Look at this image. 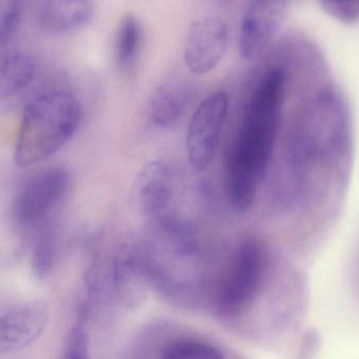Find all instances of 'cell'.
I'll use <instances>...</instances> for the list:
<instances>
[{
  "instance_id": "obj_18",
  "label": "cell",
  "mask_w": 359,
  "mask_h": 359,
  "mask_svg": "<svg viewBox=\"0 0 359 359\" xmlns=\"http://www.w3.org/2000/svg\"><path fill=\"white\" fill-rule=\"evenodd\" d=\"M327 14L339 19L341 22H355L359 19V1H331L325 0L320 2Z\"/></svg>"
},
{
  "instance_id": "obj_16",
  "label": "cell",
  "mask_w": 359,
  "mask_h": 359,
  "mask_svg": "<svg viewBox=\"0 0 359 359\" xmlns=\"http://www.w3.org/2000/svg\"><path fill=\"white\" fill-rule=\"evenodd\" d=\"M162 359H225L212 346L194 341L172 344L164 351Z\"/></svg>"
},
{
  "instance_id": "obj_15",
  "label": "cell",
  "mask_w": 359,
  "mask_h": 359,
  "mask_svg": "<svg viewBox=\"0 0 359 359\" xmlns=\"http://www.w3.org/2000/svg\"><path fill=\"white\" fill-rule=\"evenodd\" d=\"M88 311L86 305L80 309L77 322L69 333L60 359H90L88 335L86 328Z\"/></svg>"
},
{
  "instance_id": "obj_1",
  "label": "cell",
  "mask_w": 359,
  "mask_h": 359,
  "mask_svg": "<svg viewBox=\"0 0 359 359\" xmlns=\"http://www.w3.org/2000/svg\"><path fill=\"white\" fill-rule=\"evenodd\" d=\"M286 90V74L274 67L251 95L242 126L228 160V189L232 206L246 212L257 200L273 154Z\"/></svg>"
},
{
  "instance_id": "obj_13",
  "label": "cell",
  "mask_w": 359,
  "mask_h": 359,
  "mask_svg": "<svg viewBox=\"0 0 359 359\" xmlns=\"http://www.w3.org/2000/svg\"><path fill=\"white\" fill-rule=\"evenodd\" d=\"M142 42V27L136 15H124L118 27L116 39V60L118 67L128 71L134 67L138 58Z\"/></svg>"
},
{
  "instance_id": "obj_5",
  "label": "cell",
  "mask_w": 359,
  "mask_h": 359,
  "mask_svg": "<svg viewBox=\"0 0 359 359\" xmlns=\"http://www.w3.org/2000/svg\"><path fill=\"white\" fill-rule=\"evenodd\" d=\"M229 99L224 91L209 94L192 114L186 133V151L194 170H207L215 158L227 117Z\"/></svg>"
},
{
  "instance_id": "obj_2",
  "label": "cell",
  "mask_w": 359,
  "mask_h": 359,
  "mask_svg": "<svg viewBox=\"0 0 359 359\" xmlns=\"http://www.w3.org/2000/svg\"><path fill=\"white\" fill-rule=\"evenodd\" d=\"M81 120V105L65 90L43 93L25 107L14 149L18 166L46 160L62 149L74 136Z\"/></svg>"
},
{
  "instance_id": "obj_14",
  "label": "cell",
  "mask_w": 359,
  "mask_h": 359,
  "mask_svg": "<svg viewBox=\"0 0 359 359\" xmlns=\"http://www.w3.org/2000/svg\"><path fill=\"white\" fill-rule=\"evenodd\" d=\"M55 253H56V240L54 231L44 226L43 229L38 234L34 247L32 267L34 273L40 280L48 278L52 271L55 263Z\"/></svg>"
},
{
  "instance_id": "obj_11",
  "label": "cell",
  "mask_w": 359,
  "mask_h": 359,
  "mask_svg": "<svg viewBox=\"0 0 359 359\" xmlns=\"http://www.w3.org/2000/svg\"><path fill=\"white\" fill-rule=\"evenodd\" d=\"M94 14V4L84 0H46L34 8L36 25L53 34L77 31L88 25Z\"/></svg>"
},
{
  "instance_id": "obj_6",
  "label": "cell",
  "mask_w": 359,
  "mask_h": 359,
  "mask_svg": "<svg viewBox=\"0 0 359 359\" xmlns=\"http://www.w3.org/2000/svg\"><path fill=\"white\" fill-rule=\"evenodd\" d=\"M178 194L176 171L163 160L147 162L139 171L132 196L141 212L160 223L172 218L170 211Z\"/></svg>"
},
{
  "instance_id": "obj_3",
  "label": "cell",
  "mask_w": 359,
  "mask_h": 359,
  "mask_svg": "<svg viewBox=\"0 0 359 359\" xmlns=\"http://www.w3.org/2000/svg\"><path fill=\"white\" fill-rule=\"evenodd\" d=\"M267 256L261 244L246 240L236 251L222 282L219 305L226 313L236 314L252 303L263 284Z\"/></svg>"
},
{
  "instance_id": "obj_7",
  "label": "cell",
  "mask_w": 359,
  "mask_h": 359,
  "mask_svg": "<svg viewBox=\"0 0 359 359\" xmlns=\"http://www.w3.org/2000/svg\"><path fill=\"white\" fill-rule=\"evenodd\" d=\"M229 44L227 23L219 17H201L192 22L185 46L184 63L194 75L213 71L225 56Z\"/></svg>"
},
{
  "instance_id": "obj_10",
  "label": "cell",
  "mask_w": 359,
  "mask_h": 359,
  "mask_svg": "<svg viewBox=\"0 0 359 359\" xmlns=\"http://www.w3.org/2000/svg\"><path fill=\"white\" fill-rule=\"evenodd\" d=\"M194 84L184 75L164 80L149 99L147 115L151 126L170 129L178 124L194 97Z\"/></svg>"
},
{
  "instance_id": "obj_4",
  "label": "cell",
  "mask_w": 359,
  "mask_h": 359,
  "mask_svg": "<svg viewBox=\"0 0 359 359\" xmlns=\"http://www.w3.org/2000/svg\"><path fill=\"white\" fill-rule=\"evenodd\" d=\"M71 174L63 167H52L32 177L17 194L13 219L21 227L40 225L67 196Z\"/></svg>"
},
{
  "instance_id": "obj_9",
  "label": "cell",
  "mask_w": 359,
  "mask_h": 359,
  "mask_svg": "<svg viewBox=\"0 0 359 359\" xmlns=\"http://www.w3.org/2000/svg\"><path fill=\"white\" fill-rule=\"evenodd\" d=\"M48 311L40 303H23L0 312V353L18 351L43 332Z\"/></svg>"
},
{
  "instance_id": "obj_12",
  "label": "cell",
  "mask_w": 359,
  "mask_h": 359,
  "mask_svg": "<svg viewBox=\"0 0 359 359\" xmlns=\"http://www.w3.org/2000/svg\"><path fill=\"white\" fill-rule=\"evenodd\" d=\"M36 73L33 57L16 48H0V98L27 88Z\"/></svg>"
},
{
  "instance_id": "obj_8",
  "label": "cell",
  "mask_w": 359,
  "mask_h": 359,
  "mask_svg": "<svg viewBox=\"0 0 359 359\" xmlns=\"http://www.w3.org/2000/svg\"><path fill=\"white\" fill-rule=\"evenodd\" d=\"M286 12V2L252 1L241 21L238 50L244 60L257 59L278 32Z\"/></svg>"
},
{
  "instance_id": "obj_17",
  "label": "cell",
  "mask_w": 359,
  "mask_h": 359,
  "mask_svg": "<svg viewBox=\"0 0 359 359\" xmlns=\"http://www.w3.org/2000/svg\"><path fill=\"white\" fill-rule=\"evenodd\" d=\"M20 16L21 8L18 1L0 0V46L14 35Z\"/></svg>"
}]
</instances>
